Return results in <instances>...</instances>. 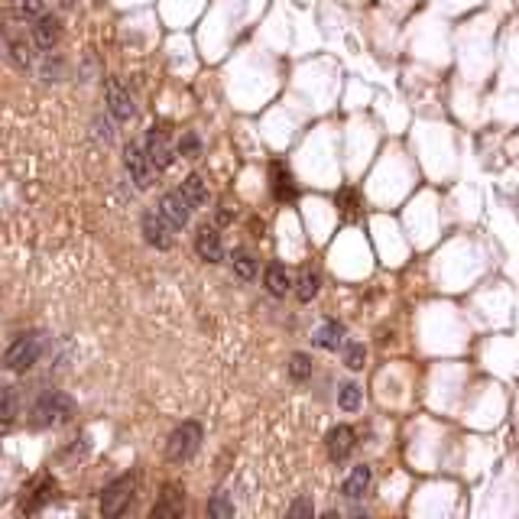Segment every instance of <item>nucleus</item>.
I'll list each match as a JSON object with an SVG mask.
<instances>
[{"mask_svg": "<svg viewBox=\"0 0 519 519\" xmlns=\"http://www.w3.org/2000/svg\"><path fill=\"white\" fill-rule=\"evenodd\" d=\"M68 416H72V396H65L62 390L43 393V396L33 402V426L36 428L59 426V422H65Z\"/></svg>", "mask_w": 519, "mask_h": 519, "instance_id": "obj_1", "label": "nucleus"}, {"mask_svg": "<svg viewBox=\"0 0 519 519\" xmlns=\"http://www.w3.org/2000/svg\"><path fill=\"white\" fill-rule=\"evenodd\" d=\"M134 494H136V474H124L117 480H111L101 494V513L108 519L124 516L130 510V503H134Z\"/></svg>", "mask_w": 519, "mask_h": 519, "instance_id": "obj_2", "label": "nucleus"}, {"mask_svg": "<svg viewBox=\"0 0 519 519\" xmlns=\"http://www.w3.org/2000/svg\"><path fill=\"white\" fill-rule=\"evenodd\" d=\"M198 445H202V426H198V422H182V426L169 435V442H166V458H169L172 464H186V461L198 452Z\"/></svg>", "mask_w": 519, "mask_h": 519, "instance_id": "obj_3", "label": "nucleus"}, {"mask_svg": "<svg viewBox=\"0 0 519 519\" xmlns=\"http://www.w3.org/2000/svg\"><path fill=\"white\" fill-rule=\"evenodd\" d=\"M39 354H43V334L39 332L20 334V338L7 348V370L23 374V370H30V367L39 360Z\"/></svg>", "mask_w": 519, "mask_h": 519, "instance_id": "obj_4", "label": "nucleus"}, {"mask_svg": "<svg viewBox=\"0 0 519 519\" xmlns=\"http://www.w3.org/2000/svg\"><path fill=\"white\" fill-rule=\"evenodd\" d=\"M124 166H127L130 179L136 182V188H150L156 166L150 162V153H146L143 143H127V150H124Z\"/></svg>", "mask_w": 519, "mask_h": 519, "instance_id": "obj_5", "label": "nucleus"}, {"mask_svg": "<svg viewBox=\"0 0 519 519\" xmlns=\"http://www.w3.org/2000/svg\"><path fill=\"white\" fill-rule=\"evenodd\" d=\"M172 224H169V218L156 208V212H146L143 214V238H146V244L150 247H156V250H169L172 244H176V238H172Z\"/></svg>", "mask_w": 519, "mask_h": 519, "instance_id": "obj_6", "label": "nucleus"}, {"mask_svg": "<svg viewBox=\"0 0 519 519\" xmlns=\"http://www.w3.org/2000/svg\"><path fill=\"white\" fill-rule=\"evenodd\" d=\"M146 153H150V162L156 166V172L169 169L172 160H176V150H172L169 143V130L166 127H150V134H146Z\"/></svg>", "mask_w": 519, "mask_h": 519, "instance_id": "obj_7", "label": "nucleus"}, {"mask_svg": "<svg viewBox=\"0 0 519 519\" xmlns=\"http://www.w3.org/2000/svg\"><path fill=\"white\" fill-rule=\"evenodd\" d=\"M104 101H108L111 117H117V120H130L136 114L134 98H130L127 88L120 85V78H108V82H104Z\"/></svg>", "mask_w": 519, "mask_h": 519, "instance_id": "obj_8", "label": "nucleus"}, {"mask_svg": "<svg viewBox=\"0 0 519 519\" xmlns=\"http://www.w3.org/2000/svg\"><path fill=\"white\" fill-rule=\"evenodd\" d=\"M160 212L169 218V224L176 230H182V228H188V221H192V204H188V198L182 195V192H166V195L160 198Z\"/></svg>", "mask_w": 519, "mask_h": 519, "instance_id": "obj_9", "label": "nucleus"}, {"mask_svg": "<svg viewBox=\"0 0 519 519\" xmlns=\"http://www.w3.org/2000/svg\"><path fill=\"white\" fill-rule=\"evenodd\" d=\"M195 250L202 256L204 264H221L224 260V244H221V234L214 228H202L195 234Z\"/></svg>", "mask_w": 519, "mask_h": 519, "instance_id": "obj_10", "label": "nucleus"}, {"mask_svg": "<svg viewBox=\"0 0 519 519\" xmlns=\"http://www.w3.org/2000/svg\"><path fill=\"white\" fill-rule=\"evenodd\" d=\"M354 445H358V435H354L350 426H334L328 432V454H332V461H344L354 452Z\"/></svg>", "mask_w": 519, "mask_h": 519, "instance_id": "obj_11", "label": "nucleus"}, {"mask_svg": "<svg viewBox=\"0 0 519 519\" xmlns=\"http://www.w3.org/2000/svg\"><path fill=\"white\" fill-rule=\"evenodd\" d=\"M62 36V23L59 17H52V13H43V17H36V26H33V43L39 49H52V46L59 43Z\"/></svg>", "mask_w": 519, "mask_h": 519, "instance_id": "obj_12", "label": "nucleus"}, {"mask_svg": "<svg viewBox=\"0 0 519 519\" xmlns=\"http://www.w3.org/2000/svg\"><path fill=\"white\" fill-rule=\"evenodd\" d=\"M264 286H266V292H270V296L282 298L286 292L292 290L290 270H286L282 264H270V266H266V272H264Z\"/></svg>", "mask_w": 519, "mask_h": 519, "instance_id": "obj_13", "label": "nucleus"}, {"mask_svg": "<svg viewBox=\"0 0 519 519\" xmlns=\"http://www.w3.org/2000/svg\"><path fill=\"white\" fill-rule=\"evenodd\" d=\"M186 513V497L179 494V487H166L162 490V500L153 506V519H166V516H182Z\"/></svg>", "mask_w": 519, "mask_h": 519, "instance_id": "obj_14", "label": "nucleus"}, {"mask_svg": "<svg viewBox=\"0 0 519 519\" xmlns=\"http://www.w3.org/2000/svg\"><path fill=\"white\" fill-rule=\"evenodd\" d=\"M370 480H374V471L367 468V464H358V468L348 474V480H344V497H348V500H360V497L370 490Z\"/></svg>", "mask_w": 519, "mask_h": 519, "instance_id": "obj_15", "label": "nucleus"}, {"mask_svg": "<svg viewBox=\"0 0 519 519\" xmlns=\"http://www.w3.org/2000/svg\"><path fill=\"white\" fill-rule=\"evenodd\" d=\"M316 344L324 350H338L341 344H344V324L334 322V318H328V322L318 324V332H316Z\"/></svg>", "mask_w": 519, "mask_h": 519, "instance_id": "obj_16", "label": "nucleus"}, {"mask_svg": "<svg viewBox=\"0 0 519 519\" xmlns=\"http://www.w3.org/2000/svg\"><path fill=\"white\" fill-rule=\"evenodd\" d=\"M7 56L10 62L20 68V72H26V68H33V56H30V46H26V39H20L13 30H7Z\"/></svg>", "mask_w": 519, "mask_h": 519, "instance_id": "obj_17", "label": "nucleus"}, {"mask_svg": "<svg viewBox=\"0 0 519 519\" xmlns=\"http://www.w3.org/2000/svg\"><path fill=\"white\" fill-rule=\"evenodd\" d=\"M56 497V480H39V484L33 487V494H26L23 500V513H36V510H43L46 503Z\"/></svg>", "mask_w": 519, "mask_h": 519, "instance_id": "obj_18", "label": "nucleus"}, {"mask_svg": "<svg viewBox=\"0 0 519 519\" xmlns=\"http://www.w3.org/2000/svg\"><path fill=\"white\" fill-rule=\"evenodd\" d=\"M272 195L286 202V198L296 195V186H292V172L282 166V162H272Z\"/></svg>", "mask_w": 519, "mask_h": 519, "instance_id": "obj_19", "label": "nucleus"}, {"mask_svg": "<svg viewBox=\"0 0 519 519\" xmlns=\"http://www.w3.org/2000/svg\"><path fill=\"white\" fill-rule=\"evenodd\" d=\"M179 192L188 198L192 208H204V204H208V182H204L202 176H188V179L182 182Z\"/></svg>", "mask_w": 519, "mask_h": 519, "instance_id": "obj_20", "label": "nucleus"}, {"mask_svg": "<svg viewBox=\"0 0 519 519\" xmlns=\"http://www.w3.org/2000/svg\"><path fill=\"white\" fill-rule=\"evenodd\" d=\"M296 286H298L296 296L302 298V302H312V298L318 296V290H322V276H318L316 270H306L302 276H298Z\"/></svg>", "mask_w": 519, "mask_h": 519, "instance_id": "obj_21", "label": "nucleus"}, {"mask_svg": "<svg viewBox=\"0 0 519 519\" xmlns=\"http://www.w3.org/2000/svg\"><path fill=\"white\" fill-rule=\"evenodd\" d=\"M360 402H364V390H360L358 384H344L338 390V406L344 409V412H354V409H360Z\"/></svg>", "mask_w": 519, "mask_h": 519, "instance_id": "obj_22", "label": "nucleus"}, {"mask_svg": "<svg viewBox=\"0 0 519 519\" xmlns=\"http://www.w3.org/2000/svg\"><path fill=\"white\" fill-rule=\"evenodd\" d=\"M230 264H234V272H238L240 280H254V276H256V260L247 254V250H238Z\"/></svg>", "mask_w": 519, "mask_h": 519, "instance_id": "obj_23", "label": "nucleus"}, {"mask_svg": "<svg viewBox=\"0 0 519 519\" xmlns=\"http://www.w3.org/2000/svg\"><path fill=\"white\" fill-rule=\"evenodd\" d=\"M208 516H218V519H230V516H234V503L228 500V494H224V490H218V494L212 497V503H208Z\"/></svg>", "mask_w": 519, "mask_h": 519, "instance_id": "obj_24", "label": "nucleus"}, {"mask_svg": "<svg viewBox=\"0 0 519 519\" xmlns=\"http://www.w3.org/2000/svg\"><path fill=\"white\" fill-rule=\"evenodd\" d=\"M290 376L292 380H308L312 376V360L306 354H292L290 358Z\"/></svg>", "mask_w": 519, "mask_h": 519, "instance_id": "obj_25", "label": "nucleus"}, {"mask_svg": "<svg viewBox=\"0 0 519 519\" xmlns=\"http://www.w3.org/2000/svg\"><path fill=\"white\" fill-rule=\"evenodd\" d=\"M17 419V390L13 386H4V426H13Z\"/></svg>", "mask_w": 519, "mask_h": 519, "instance_id": "obj_26", "label": "nucleus"}, {"mask_svg": "<svg viewBox=\"0 0 519 519\" xmlns=\"http://www.w3.org/2000/svg\"><path fill=\"white\" fill-rule=\"evenodd\" d=\"M179 153H182V156H188V160H195V156L202 153V140H198V136L192 134V130H186V134H182V140H179Z\"/></svg>", "mask_w": 519, "mask_h": 519, "instance_id": "obj_27", "label": "nucleus"}, {"mask_svg": "<svg viewBox=\"0 0 519 519\" xmlns=\"http://www.w3.org/2000/svg\"><path fill=\"white\" fill-rule=\"evenodd\" d=\"M43 4H46V0H17V13L23 20L43 17Z\"/></svg>", "mask_w": 519, "mask_h": 519, "instance_id": "obj_28", "label": "nucleus"}, {"mask_svg": "<svg viewBox=\"0 0 519 519\" xmlns=\"http://www.w3.org/2000/svg\"><path fill=\"white\" fill-rule=\"evenodd\" d=\"M344 360H348L350 370H360V367H364V360H367L364 344H348V354H344Z\"/></svg>", "mask_w": 519, "mask_h": 519, "instance_id": "obj_29", "label": "nucleus"}, {"mask_svg": "<svg viewBox=\"0 0 519 519\" xmlns=\"http://www.w3.org/2000/svg\"><path fill=\"white\" fill-rule=\"evenodd\" d=\"M312 513H316V510H312V503H308V500H296L290 506V516H312Z\"/></svg>", "mask_w": 519, "mask_h": 519, "instance_id": "obj_30", "label": "nucleus"}, {"mask_svg": "<svg viewBox=\"0 0 519 519\" xmlns=\"http://www.w3.org/2000/svg\"><path fill=\"white\" fill-rule=\"evenodd\" d=\"M59 7L68 10V7H75V0H59Z\"/></svg>", "mask_w": 519, "mask_h": 519, "instance_id": "obj_31", "label": "nucleus"}]
</instances>
